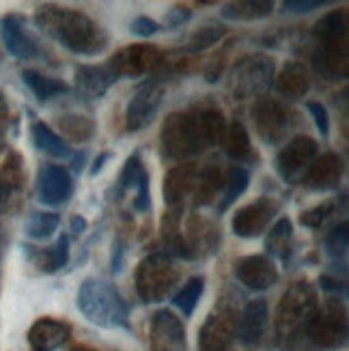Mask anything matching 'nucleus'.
<instances>
[{"label": "nucleus", "mask_w": 349, "mask_h": 351, "mask_svg": "<svg viewBox=\"0 0 349 351\" xmlns=\"http://www.w3.org/2000/svg\"><path fill=\"white\" fill-rule=\"evenodd\" d=\"M33 143L37 149L45 151L48 156H54V158H69L71 156V149L67 147V143L60 138V136L50 130L48 125L43 123V121H37L33 123Z\"/></svg>", "instance_id": "c85d7f7f"}, {"label": "nucleus", "mask_w": 349, "mask_h": 351, "mask_svg": "<svg viewBox=\"0 0 349 351\" xmlns=\"http://www.w3.org/2000/svg\"><path fill=\"white\" fill-rule=\"evenodd\" d=\"M179 278L175 263L166 254L145 256L136 269V291L143 302H162Z\"/></svg>", "instance_id": "423d86ee"}, {"label": "nucleus", "mask_w": 349, "mask_h": 351, "mask_svg": "<svg viewBox=\"0 0 349 351\" xmlns=\"http://www.w3.org/2000/svg\"><path fill=\"white\" fill-rule=\"evenodd\" d=\"M343 177V162L335 154H326L322 158H315L304 175V186L311 190H330L337 188Z\"/></svg>", "instance_id": "a211bd4d"}, {"label": "nucleus", "mask_w": 349, "mask_h": 351, "mask_svg": "<svg viewBox=\"0 0 349 351\" xmlns=\"http://www.w3.org/2000/svg\"><path fill=\"white\" fill-rule=\"evenodd\" d=\"M60 224L58 213H45V211H37L28 218L26 222V235L33 239H48Z\"/></svg>", "instance_id": "f704fd0d"}, {"label": "nucleus", "mask_w": 349, "mask_h": 351, "mask_svg": "<svg viewBox=\"0 0 349 351\" xmlns=\"http://www.w3.org/2000/svg\"><path fill=\"white\" fill-rule=\"evenodd\" d=\"M272 82H274V60L265 54L239 58L231 71V90L239 99L267 93Z\"/></svg>", "instance_id": "0eeeda50"}, {"label": "nucleus", "mask_w": 349, "mask_h": 351, "mask_svg": "<svg viewBox=\"0 0 349 351\" xmlns=\"http://www.w3.org/2000/svg\"><path fill=\"white\" fill-rule=\"evenodd\" d=\"M291 237H293V224H291V220L280 218L274 226H272V231L267 233V239H265L267 252L274 254V256H282L285 258L287 254H289Z\"/></svg>", "instance_id": "473e14b6"}, {"label": "nucleus", "mask_w": 349, "mask_h": 351, "mask_svg": "<svg viewBox=\"0 0 349 351\" xmlns=\"http://www.w3.org/2000/svg\"><path fill=\"white\" fill-rule=\"evenodd\" d=\"M224 35H226V28L224 26H216V24L201 26L192 35V39H190V50H194V52L205 50V48H209V45L218 43Z\"/></svg>", "instance_id": "58836bf2"}, {"label": "nucleus", "mask_w": 349, "mask_h": 351, "mask_svg": "<svg viewBox=\"0 0 349 351\" xmlns=\"http://www.w3.org/2000/svg\"><path fill=\"white\" fill-rule=\"evenodd\" d=\"M33 258L41 271H56L60 267H65L69 261V237L60 235L52 248L37 250L33 254Z\"/></svg>", "instance_id": "c756f323"}, {"label": "nucleus", "mask_w": 349, "mask_h": 351, "mask_svg": "<svg viewBox=\"0 0 349 351\" xmlns=\"http://www.w3.org/2000/svg\"><path fill=\"white\" fill-rule=\"evenodd\" d=\"M309 86H311L309 71L302 63H287L276 78V90L280 95L291 99L306 95Z\"/></svg>", "instance_id": "393cba45"}, {"label": "nucleus", "mask_w": 349, "mask_h": 351, "mask_svg": "<svg viewBox=\"0 0 349 351\" xmlns=\"http://www.w3.org/2000/svg\"><path fill=\"white\" fill-rule=\"evenodd\" d=\"M78 308L91 324L99 328H125L128 326V304L117 289L97 278L82 282L78 291Z\"/></svg>", "instance_id": "7ed1b4c3"}, {"label": "nucleus", "mask_w": 349, "mask_h": 351, "mask_svg": "<svg viewBox=\"0 0 349 351\" xmlns=\"http://www.w3.org/2000/svg\"><path fill=\"white\" fill-rule=\"evenodd\" d=\"M184 241H186L190 258L203 252L209 254V252H214L220 243V231L203 218H192L188 222V235L184 237Z\"/></svg>", "instance_id": "b1692460"}, {"label": "nucleus", "mask_w": 349, "mask_h": 351, "mask_svg": "<svg viewBox=\"0 0 349 351\" xmlns=\"http://www.w3.org/2000/svg\"><path fill=\"white\" fill-rule=\"evenodd\" d=\"M254 130L265 143H278L291 128V110L276 99H261L252 110Z\"/></svg>", "instance_id": "9d476101"}, {"label": "nucleus", "mask_w": 349, "mask_h": 351, "mask_svg": "<svg viewBox=\"0 0 349 351\" xmlns=\"http://www.w3.org/2000/svg\"><path fill=\"white\" fill-rule=\"evenodd\" d=\"M110 158V154H101L97 160H95V164H93V169H91V175H97L99 171H101V166H104V162Z\"/></svg>", "instance_id": "09e8293b"}, {"label": "nucleus", "mask_w": 349, "mask_h": 351, "mask_svg": "<svg viewBox=\"0 0 349 351\" xmlns=\"http://www.w3.org/2000/svg\"><path fill=\"white\" fill-rule=\"evenodd\" d=\"M190 15H192V11L188 7H173L169 13H166L164 24H166V28H177V26H181L184 22H188Z\"/></svg>", "instance_id": "49530a36"}, {"label": "nucleus", "mask_w": 349, "mask_h": 351, "mask_svg": "<svg viewBox=\"0 0 349 351\" xmlns=\"http://www.w3.org/2000/svg\"><path fill=\"white\" fill-rule=\"evenodd\" d=\"M306 108H309L311 117L315 119L317 130L322 132V136H328L330 134V117H328V110L324 108L320 101H309Z\"/></svg>", "instance_id": "37998d69"}, {"label": "nucleus", "mask_w": 349, "mask_h": 351, "mask_svg": "<svg viewBox=\"0 0 349 351\" xmlns=\"http://www.w3.org/2000/svg\"><path fill=\"white\" fill-rule=\"evenodd\" d=\"M39 201L45 205H63L73 194V179L63 166H43L37 177Z\"/></svg>", "instance_id": "2eb2a0df"}, {"label": "nucleus", "mask_w": 349, "mask_h": 351, "mask_svg": "<svg viewBox=\"0 0 349 351\" xmlns=\"http://www.w3.org/2000/svg\"><path fill=\"white\" fill-rule=\"evenodd\" d=\"M315 35L320 41L324 39H339L345 37V13L343 11H332L324 20L317 22Z\"/></svg>", "instance_id": "4c0bfd02"}, {"label": "nucleus", "mask_w": 349, "mask_h": 351, "mask_svg": "<svg viewBox=\"0 0 349 351\" xmlns=\"http://www.w3.org/2000/svg\"><path fill=\"white\" fill-rule=\"evenodd\" d=\"M160 58V52L154 45H130V48L119 50L106 67L112 71V75L119 78H139V75L154 69Z\"/></svg>", "instance_id": "9b49d317"}, {"label": "nucleus", "mask_w": 349, "mask_h": 351, "mask_svg": "<svg viewBox=\"0 0 349 351\" xmlns=\"http://www.w3.org/2000/svg\"><path fill=\"white\" fill-rule=\"evenodd\" d=\"M149 177V173L145 171L143 160L139 156H132L125 166H123V173H121V188L123 190H132V188H139V183Z\"/></svg>", "instance_id": "ea45409f"}, {"label": "nucleus", "mask_w": 349, "mask_h": 351, "mask_svg": "<svg viewBox=\"0 0 349 351\" xmlns=\"http://www.w3.org/2000/svg\"><path fill=\"white\" fill-rule=\"evenodd\" d=\"M265 326H267V304L265 300H252L241 311L237 337L244 345H256L263 337Z\"/></svg>", "instance_id": "4be33fe9"}, {"label": "nucleus", "mask_w": 349, "mask_h": 351, "mask_svg": "<svg viewBox=\"0 0 349 351\" xmlns=\"http://www.w3.org/2000/svg\"><path fill=\"white\" fill-rule=\"evenodd\" d=\"M347 337V322L345 313L339 308V304H330L324 311L317 308L313 317L306 322L304 330L298 339L285 345L289 351H306L313 349H335L345 343Z\"/></svg>", "instance_id": "20e7f679"}, {"label": "nucleus", "mask_w": 349, "mask_h": 351, "mask_svg": "<svg viewBox=\"0 0 349 351\" xmlns=\"http://www.w3.org/2000/svg\"><path fill=\"white\" fill-rule=\"evenodd\" d=\"M222 145H224V151L226 156L235 162H248L252 160V147H250V136L246 132V128L241 123H235L226 128V134L222 138Z\"/></svg>", "instance_id": "bb28decb"}, {"label": "nucleus", "mask_w": 349, "mask_h": 351, "mask_svg": "<svg viewBox=\"0 0 349 351\" xmlns=\"http://www.w3.org/2000/svg\"><path fill=\"white\" fill-rule=\"evenodd\" d=\"M235 278L244 287L252 289V291H263V289H269L272 285H276L278 269L269 256L252 254V256H244L237 261Z\"/></svg>", "instance_id": "ddd939ff"}, {"label": "nucleus", "mask_w": 349, "mask_h": 351, "mask_svg": "<svg viewBox=\"0 0 349 351\" xmlns=\"http://www.w3.org/2000/svg\"><path fill=\"white\" fill-rule=\"evenodd\" d=\"M20 179H22L20 164L9 158L3 166H0V209L7 205L11 192L20 186Z\"/></svg>", "instance_id": "e433bc0d"}, {"label": "nucleus", "mask_w": 349, "mask_h": 351, "mask_svg": "<svg viewBox=\"0 0 349 351\" xmlns=\"http://www.w3.org/2000/svg\"><path fill=\"white\" fill-rule=\"evenodd\" d=\"M317 151H320V147H317L313 138H309V136H298V138H293L287 145L276 158L278 175L289 183L302 181L309 171V166L315 162Z\"/></svg>", "instance_id": "6e6552de"}, {"label": "nucleus", "mask_w": 349, "mask_h": 351, "mask_svg": "<svg viewBox=\"0 0 349 351\" xmlns=\"http://www.w3.org/2000/svg\"><path fill=\"white\" fill-rule=\"evenodd\" d=\"M276 203L272 198H256V201L248 203L246 207H241L235 211V216L231 220V228L237 237H259L265 233V228L269 220L274 218L276 213Z\"/></svg>", "instance_id": "f8f14e48"}, {"label": "nucleus", "mask_w": 349, "mask_h": 351, "mask_svg": "<svg viewBox=\"0 0 349 351\" xmlns=\"http://www.w3.org/2000/svg\"><path fill=\"white\" fill-rule=\"evenodd\" d=\"M347 222H341L339 226H335L332 231L328 233L326 237V250L330 256H343L345 250H347V241H349V235H347Z\"/></svg>", "instance_id": "a19ab883"}, {"label": "nucleus", "mask_w": 349, "mask_h": 351, "mask_svg": "<svg viewBox=\"0 0 349 351\" xmlns=\"http://www.w3.org/2000/svg\"><path fill=\"white\" fill-rule=\"evenodd\" d=\"M203 289H205V280L201 278V276H194V278H190L186 285H184V289L173 298V304L175 306L184 313L186 317H190L192 313H194V308H196V304H199V300H201V295H203Z\"/></svg>", "instance_id": "72a5a7b5"}, {"label": "nucleus", "mask_w": 349, "mask_h": 351, "mask_svg": "<svg viewBox=\"0 0 349 351\" xmlns=\"http://www.w3.org/2000/svg\"><path fill=\"white\" fill-rule=\"evenodd\" d=\"M86 228V220L84 218H80V216H75L73 220H71V233L73 235H80L82 231Z\"/></svg>", "instance_id": "de8ad7c7"}, {"label": "nucleus", "mask_w": 349, "mask_h": 351, "mask_svg": "<svg viewBox=\"0 0 349 351\" xmlns=\"http://www.w3.org/2000/svg\"><path fill=\"white\" fill-rule=\"evenodd\" d=\"M315 311H317L315 289L309 282L291 285L278 304V315H276L278 334L287 341L298 339Z\"/></svg>", "instance_id": "39448f33"}, {"label": "nucleus", "mask_w": 349, "mask_h": 351, "mask_svg": "<svg viewBox=\"0 0 349 351\" xmlns=\"http://www.w3.org/2000/svg\"><path fill=\"white\" fill-rule=\"evenodd\" d=\"M274 11V3L272 0H241V3H229L224 5V9L220 11L222 18L226 20H261L267 18V15Z\"/></svg>", "instance_id": "a878e982"}, {"label": "nucleus", "mask_w": 349, "mask_h": 351, "mask_svg": "<svg viewBox=\"0 0 349 351\" xmlns=\"http://www.w3.org/2000/svg\"><path fill=\"white\" fill-rule=\"evenodd\" d=\"M22 78L26 82V86L33 90L35 97L39 101H45V99H52L56 95H63L69 90V86L63 82V80H56V78H50V75H41L39 71H33V69H26L22 71Z\"/></svg>", "instance_id": "cd10ccee"}, {"label": "nucleus", "mask_w": 349, "mask_h": 351, "mask_svg": "<svg viewBox=\"0 0 349 351\" xmlns=\"http://www.w3.org/2000/svg\"><path fill=\"white\" fill-rule=\"evenodd\" d=\"M328 5V0H285L282 9L287 13H309L313 9H320Z\"/></svg>", "instance_id": "c03bdc74"}, {"label": "nucleus", "mask_w": 349, "mask_h": 351, "mask_svg": "<svg viewBox=\"0 0 349 351\" xmlns=\"http://www.w3.org/2000/svg\"><path fill=\"white\" fill-rule=\"evenodd\" d=\"M0 35H3L5 48L15 58H35L37 45L24 33V20L20 15H7L0 26Z\"/></svg>", "instance_id": "5701e85b"}, {"label": "nucleus", "mask_w": 349, "mask_h": 351, "mask_svg": "<svg viewBox=\"0 0 349 351\" xmlns=\"http://www.w3.org/2000/svg\"><path fill=\"white\" fill-rule=\"evenodd\" d=\"M199 169L194 164H177L164 177V201L171 207H179L194 192Z\"/></svg>", "instance_id": "f3484780"}, {"label": "nucleus", "mask_w": 349, "mask_h": 351, "mask_svg": "<svg viewBox=\"0 0 349 351\" xmlns=\"http://www.w3.org/2000/svg\"><path fill=\"white\" fill-rule=\"evenodd\" d=\"M222 183H224V177L216 166H209V169L199 173L196 188H194V205L196 207L209 205L218 196V192H222Z\"/></svg>", "instance_id": "7c9ffc66"}, {"label": "nucleus", "mask_w": 349, "mask_h": 351, "mask_svg": "<svg viewBox=\"0 0 349 351\" xmlns=\"http://www.w3.org/2000/svg\"><path fill=\"white\" fill-rule=\"evenodd\" d=\"M60 123V130L65 132V136H69V138L73 143H84L88 141L91 136H93L95 132V123L91 119H84L80 114H69V117H63L58 121Z\"/></svg>", "instance_id": "c9c22d12"}, {"label": "nucleus", "mask_w": 349, "mask_h": 351, "mask_svg": "<svg viewBox=\"0 0 349 351\" xmlns=\"http://www.w3.org/2000/svg\"><path fill=\"white\" fill-rule=\"evenodd\" d=\"M158 30H160V24L151 18H136L132 22V33L139 37H151V35H156Z\"/></svg>", "instance_id": "a18cd8bd"}, {"label": "nucleus", "mask_w": 349, "mask_h": 351, "mask_svg": "<svg viewBox=\"0 0 349 351\" xmlns=\"http://www.w3.org/2000/svg\"><path fill=\"white\" fill-rule=\"evenodd\" d=\"M71 328L56 319H39L28 330V343L35 351H54L67 343Z\"/></svg>", "instance_id": "aec40b11"}, {"label": "nucleus", "mask_w": 349, "mask_h": 351, "mask_svg": "<svg viewBox=\"0 0 349 351\" xmlns=\"http://www.w3.org/2000/svg\"><path fill=\"white\" fill-rule=\"evenodd\" d=\"M35 22L45 35L75 54L95 56L108 48V35L97 22L80 11L45 5L37 11Z\"/></svg>", "instance_id": "f03ea898"}, {"label": "nucleus", "mask_w": 349, "mask_h": 351, "mask_svg": "<svg viewBox=\"0 0 349 351\" xmlns=\"http://www.w3.org/2000/svg\"><path fill=\"white\" fill-rule=\"evenodd\" d=\"M226 134V121L218 110L201 112H175L166 119L162 130L164 154L173 160L201 154L203 149L222 143Z\"/></svg>", "instance_id": "f257e3e1"}, {"label": "nucleus", "mask_w": 349, "mask_h": 351, "mask_svg": "<svg viewBox=\"0 0 349 351\" xmlns=\"http://www.w3.org/2000/svg\"><path fill=\"white\" fill-rule=\"evenodd\" d=\"M115 80L117 78L106 65H101V67L82 65L75 69V93H78L82 99H97L110 88V84Z\"/></svg>", "instance_id": "412c9836"}, {"label": "nucleus", "mask_w": 349, "mask_h": 351, "mask_svg": "<svg viewBox=\"0 0 349 351\" xmlns=\"http://www.w3.org/2000/svg\"><path fill=\"white\" fill-rule=\"evenodd\" d=\"M164 97V88L158 80H149L145 82L139 90L134 93V97L128 104V112H125V125L130 132H141L145 130L151 121L156 119L158 108Z\"/></svg>", "instance_id": "1a4fd4ad"}, {"label": "nucleus", "mask_w": 349, "mask_h": 351, "mask_svg": "<svg viewBox=\"0 0 349 351\" xmlns=\"http://www.w3.org/2000/svg\"><path fill=\"white\" fill-rule=\"evenodd\" d=\"M151 351H186L184 324L171 313L160 311L151 322Z\"/></svg>", "instance_id": "4468645a"}, {"label": "nucleus", "mask_w": 349, "mask_h": 351, "mask_svg": "<svg viewBox=\"0 0 349 351\" xmlns=\"http://www.w3.org/2000/svg\"><path fill=\"white\" fill-rule=\"evenodd\" d=\"M248 171L241 169V166H233V169L226 173L224 183H222V198H220V205L218 211H224L231 203H235L237 198L244 194V190L248 188Z\"/></svg>", "instance_id": "2f4dec72"}, {"label": "nucleus", "mask_w": 349, "mask_h": 351, "mask_svg": "<svg viewBox=\"0 0 349 351\" xmlns=\"http://www.w3.org/2000/svg\"><path fill=\"white\" fill-rule=\"evenodd\" d=\"M332 213H335V203H324L320 207H313V209L302 213L300 222L304 226H309V228H317V226H322L332 216Z\"/></svg>", "instance_id": "79ce46f5"}, {"label": "nucleus", "mask_w": 349, "mask_h": 351, "mask_svg": "<svg viewBox=\"0 0 349 351\" xmlns=\"http://www.w3.org/2000/svg\"><path fill=\"white\" fill-rule=\"evenodd\" d=\"M235 337V322L231 315H209L199 332L201 351H229Z\"/></svg>", "instance_id": "dca6fc26"}, {"label": "nucleus", "mask_w": 349, "mask_h": 351, "mask_svg": "<svg viewBox=\"0 0 349 351\" xmlns=\"http://www.w3.org/2000/svg\"><path fill=\"white\" fill-rule=\"evenodd\" d=\"M315 63L330 78L347 75L349 71V54H347V41L345 37L339 39H324L320 41V52L315 54Z\"/></svg>", "instance_id": "6ab92c4d"}]
</instances>
